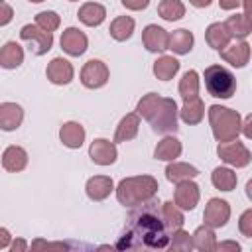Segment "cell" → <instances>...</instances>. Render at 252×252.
<instances>
[{
	"label": "cell",
	"mask_w": 252,
	"mask_h": 252,
	"mask_svg": "<svg viewBox=\"0 0 252 252\" xmlns=\"http://www.w3.org/2000/svg\"><path fill=\"white\" fill-rule=\"evenodd\" d=\"M209 122L217 142H230L240 134V114L232 108L213 104L209 108Z\"/></svg>",
	"instance_id": "277c9868"
},
{
	"label": "cell",
	"mask_w": 252,
	"mask_h": 252,
	"mask_svg": "<svg viewBox=\"0 0 252 252\" xmlns=\"http://www.w3.org/2000/svg\"><path fill=\"white\" fill-rule=\"evenodd\" d=\"M197 203H199V187H197V183H193L191 179L177 183V189H175V205L179 209L191 211V209H195Z\"/></svg>",
	"instance_id": "5bb4252c"
},
{
	"label": "cell",
	"mask_w": 252,
	"mask_h": 252,
	"mask_svg": "<svg viewBox=\"0 0 252 252\" xmlns=\"http://www.w3.org/2000/svg\"><path fill=\"white\" fill-rule=\"evenodd\" d=\"M71 2H75V0H71Z\"/></svg>",
	"instance_id": "c3c4849f"
},
{
	"label": "cell",
	"mask_w": 252,
	"mask_h": 252,
	"mask_svg": "<svg viewBox=\"0 0 252 252\" xmlns=\"http://www.w3.org/2000/svg\"><path fill=\"white\" fill-rule=\"evenodd\" d=\"M199 175V169L189 165V163H183V161H173L165 167V177L171 181V183H181V181H187V179H193Z\"/></svg>",
	"instance_id": "cb8c5ba5"
},
{
	"label": "cell",
	"mask_w": 252,
	"mask_h": 252,
	"mask_svg": "<svg viewBox=\"0 0 252 252\" xmlns=\"http://www.w3.org/2000/svg\"><path fill=\"white\" fill-rule=\"evenodd\" d=\"M205 87L217 98H230L236 91V79L226 67L211 65L205 69Z\"/></svg>",
	"instance_id": "5b68a950"
},
{
	"label": "cell",
	"mask_w": 252,
	"mask_h": 252,
	"mask_svg": "<svg viewBox=\"0 0 252 252\" xmlns=\"http://www.w3.org/2000/svg\"><path fill=\"white\" fill-rule=\"evenodd\" d=\"M12 18H14V10H12L4 0H0V26L10 24Z\"/></svg>",
	"instance_id": "f35d334b"
},
{
	"label": "cell",
	"mask_w": 252,
	"mask_h": 252,
	"mask_svg": "<svg viewBox=\"0 0 252 252\" xmlns=\"http://www.w3.org/2000/svg\"><path fill=\"white\" fill-rule=\"evenodd\" d=\"M224 26H226V30H228L230 35L240 37V39H244V37L250 33V30H252L250 18L244 16V14H234V16H230V18L224 22Z\"/></svg>",
	"instance_id": "4dcf8cb0"
},
{
	"label": "cell",
	"mask_w": 252,
	"mask_h": 252,
	"mask_svg": "<svg viewBox=\"0 0 252 252\" xmlns=\"http://www.w3.org/2000/svg\"><path fill=\"white\" fill-rule=\"evenodd\" d=\"M191 240H193V246H195V248L205 250V252H213V250L217 248L215 232H213V228L207 226V224H205V226H199V228L193 232Z\"/></svg>",
	"instance_id": "f546056e"
},
{
	"label": "cell",
	"mask_w": 252,
	"mask_h": 252,
	"mask_svg": "<svg viewBox=\"0 0 252 252\" xmlns=\"http://www.w3.org/2000/svg\"><path fill=\"white\" fill-rule=\"evenodd\" d=\"M158 181L152 175L126 177L116 187V197L124 207H136L158 193Z\"/></svg>",
	"instance_id": "3957f363"
},
{
	"label": "cell",
	"mask_w": 252,
	"mask_h": 252,
	"mask_svg": "<svg viewBox=\"0 0 252 252\" xmlns=\"http://www.w3.org/2000/svg\"><path fill=\"white\" fill-rule=\"evenodd\" d=\"M59 24H61V20L55 12H39L35 16V26H39L45 32H55L59 28Z\"/></svg>",
	"instance_id": "8d00e7d4"
},
{
	"label": "cell",
	"mask_w": 252,
	"mask_h": 252,
	"mask_svg": "<svg viewBox=\"0 0 252 252\" xmlns=\"http://www.w3.org/2000/svg\"><path fill=\"white\" fill-rule=\"evenodd\" d=\"M142 41H144L148 51H163V49H167L169 33L163 28H159L156 24H150L142 32Z\"/></svg>",
	"instance_id": "7c38bea8"
},
{
	"label": "cell",
	"mask_w": 252,
	"mask_h": 252,
	"mask_svg": "<svg viewBox=\"0 0 252 252\" xmlns=\"http://www.w3.org/2000/svg\"><path fill=\"white\" fill-rule=\"evenodd\" d=\"M59 138L67 148H81L85 142V128L79 122H65L59 130Z\"/></svg>",
	"instance_id": "d6986e66"
},
{
	"label": "cell",
	"mask_w": 252,
	"mask_h": 252,
	"mask_svg": "<svg viewBox=\"0 0 252 252\" xmlns=\"http://www.w3.org/2000/svg\"><path fill=\"white\" fill-rule=\"evenodd\" d=\"M171 250H191L193 248V240L189 236V232L177 228L171 232V242H167Z\"/></svg>",
	"instance_id": "d590c367"
},
{
	"label": "cell",
	"mask_w": 252,
	"mask_h": 252,
	"mask_svg": "<svg viewBox=\"0 0 252 252\" xmlns=\"http://www.w3.org/2000/svg\"><path fill=\"white\" fill-rule=\"evenodd\" d=\"M179 94H181L183 102L199 96V75H197V71L191 69V71H187L181 77V81H179Z\"/></svg>",
	"instance_id": "d6a6232c"
},
{
	"label": "cell",
	"mask_w": 252,
	"mask_h": 252,
	"mask_svg": "<svg viewBox=\"0 0 252 252\" xmlns=\"http://www.w3.org/2000/svg\"><path fill=\"white\" fill-rule=\"evenodd\" d=\"M28 248V244H26V240H22V238H18L14 244H12V252H22V250H26Z\"/></svg>",
	"instance_id": "f6af8a7d"
},
{
	"label": "cell",
	"mask_w": 252,
	"mask_h": 252,
	"mask_svg": "<svg viewBox=\"0 0 252 252\" xmlns=\"http://www.w3.org/2000/svg\"><path fill=\"white\" fill-rule=\"evenodd\" d=\"M219 156L222 161H226L228 165H234V167H244L250 163V152L248 148L238 142L236 138L230 140V142H220L219 144Z\"/></svg>",
	"instance_id": "52a82bcc"
},
{
	"label": "cell",
	"mask_w": 252,
	"mask_h": 252,
	"mask_svg": "<svg viewBox=\"0 0 252 252\" xmlns=\"http://www.w3.org/2000/svg\"><path fill=\"white\" fill-rule=\"evenodd\" d=\"M2 165L6 171H22L28 165V154L20 146H8L2 154Z\"/></svg>",
	"instance_id": "ac0fdd59"
},
{
	"label": "cell",
	"mask_w": 252,
	"mask_h": 252,
	"mask_svg": "<svg viewBox=\"0 0 252 252\" xmlns=\"http://www.w3.org/2000/svg\"><path fill=\"white\" fill-rule=\"evenodd\" d=\"M138 128H140V116L136 112H130L126 114L118 128H116V134H114V142H128L132 140L136 134H138Z\"/></svg>",
	"instance_id": "7402d4cb"
},
{
	"label": "cell",
	"mask_w": 252,
	"mask_h": 252,
	"mask_svg": "<svg viewBox=\"0 0 252 252\" xmlns=\"http://www.w3.org/2000/svg\"><path fill=\"white\" fill-rule=\"evenodd\" d=\"M158 14L167 20V22H175L179 18H183L185 14V6L181 0H161L158 4Z\"/></svg>",
	"instance_id": "e575fe53"
},
{
	"label": "cell",
	"mask_w": 252,
	"mask_h": 252,
	"mask_svg": "<svg viewBox=\"0 0 252 252\" xmlns=\"http://www.w3.org/2000/svg\"><path fill=\"white\" fill-rule=\"evenodd\" d=\"M10 232L6 230V228H0V248H6L8 244H10Z\"/></svg>",
	"instance_id": "ee69618b"
},
{
	"label": "cell",
	"mask_w": 252,
	"mask_h": 252,
	"mask_svg": "<svg viewBox=\"0 0 252 252\" xmlns=\"http://www.w3.org/2000/svg\"><path fill=\"white\" fill-rule=\"evenodd\" d=\"M32 248H67V244H63V242L49 244V242H43V240H35V242L32 244Z\"/></svg>",
	"instance_id": "60d3db41"
},
{
	"label": "cell",
	"mask_w": 252,
	"mask_h": 252,
	"mask_svg": "<svg viewBox=\"0 0 252 252\" xmlns=\"http://www.w3.org/2000/svg\"><path fill=\"white\" fill-rule=\"evenodd\" d=\"M87 43H89L87 35L77 28H67L61 33V47H63L65 53H69L73 57L83 55L87 51Z\"/></svg>",
	"instance_id": "8fae6325"
},
{
	"label": "cell",
	"mask_w": 252,
	"mask_h": 252,
	"mask_svg": "<svg viewBox=\"0 0 252 252\" xmlns=\"http://www.w3.org/2000/svg\"><path fill=\"white\" fill-rule=\"evenodd\" d=\"M79 20L85 24V26H98L102 24V20L106 18V10L102 4L98 2H87L79 8Z\"/></svg>",
	"instance_id": "ffe728a7"
},
{
	"label": "cell",
	"mask_w": 252,
	"mask_h": 252,
	"mask_svg": "<svg viewBox=\"0 0 252 252\" xmlns=\"http://www.w3.org/2000/svg\"><path fill=\"white\" fill-rule=\"evenodd\" d=\"M24 120V110L16 102H2L0 104V130L12 132Z\"/></svg>",
	"instance_id": "9a60e30c"
},
{
	"label": "cell",
	"mask_w": 252,
	"mask_h": 252,
	"mask_svg": "<svg viewBox=\"0 0 252 252\" xmlns=\"http://www.w3.org/2000/svg\"><path fill=\"white\" fill-rule=\"evenodd\" d=\"M20 37H22L24 41H30V43H32L30 49H32L35 55L47 53V51L51 49V45H53V35H51V32H45V30H41L39 26H32V24H28V26H24V28L20 30Z\"/></svg>",
	"instance_id": "8992f818"
},
{
	"label": "cell",
	"mask_w": 252,
	"mask_h": 252,
	"mask_svg": "<svg viewBox=\"0 0 252 252\" xmlns=\"http://www.w3.org/2000/svg\"><path fill=\"white\" fill-rule=\"evenodd\" d=\"M230 217V207L226 201L222 199H211L205 207V213H203V219H205V224L211 226V228H219V226H224L226 220Z\"/></svg>",
	"instance_id": "9c48e42d"
},
{
	"label": "cell",
	"mask_w": 252,
	"mask_h": 252,
	"mask_svg": "<svg viewBox=\"0 0 252 252\" xmlns=\"http://www.w3.org/2000/svg\"><path fill=\"white\" fill-rule=\"evenodd\" d=\"M179 156H181V142L177 138H173V136L163 138L154 150V158L156 159H163V161H173Z\"/></svg>",
	"instance_id": "603a6c76"
},
{
	"label": "cell",
	"mask_w": 252,
	"mask_h": 252,
	"mask_svg": "<svg viewBox=\"0 0 252 252\" xmlns=\"http://www.w3.org/2000/svg\"><path fill=\"white\" fill-rule=\"evenodd\" d=\"M24 61V49L16 41H8L0 49V67L4 69H16Z\"/></svg>",
	"instance_id": "484cf974"
},
{
	"label": "cell",
	"mask_w": 252,
	"mask_h": 252,
	"mask_svg": "<svg viewBox=\"0 0 252 252\" xmlns=\"http://www.w3.org/2000/svg\"><path fill=\"white\" fill-rule=\"evenodd\" d=\"M130 213L126 232L116 242V248L136 250V248H165L169 242L165 222L161 219V209L152 199L136 205Z\"/></svg>",
	"instance_id": "6da1fadb"
},
{
	"label": "cell",
	"mask_w": 252,
	"mask_h": 252,
	"mask_svg": "<svg viewBox=\"0 0 252 252\" xmlns=\"http://www.w3.org/2000/svg\"><path fill=\"white\" fill-rule=\"evenodd\" d=\"M205 37H207V43L213 47V49H222V47H226L228 45V41H230V33H228V30H226V26L224 24H220V22H215V24H211L209 28H207V32H205Z\"/></svg>",
	"instance_id": "44dd1931"
},
{
	"label": "cell",
	"mask_w": 252,
	"mask_h": 252,
	"mask_svg": "<svg viewBox=\"0 0 252 252\" xmlns=\"http://www.w3.org/2000/svg\"><path fill=\"white\" fill-rule=\"evenodd\" d=\"M238 228H240V232L244 234V236H252V211L248 209V211H244L242 213V217H240V220H238Z\"/></svg>",
	"instance_id": "74e56055"
},
{
	"label": "cell",
	"mask_w": 252,
	"mask_h": 252,
	"mask_svg": "<svg viewBox=\"0 0 252 252\" xmlns=\"http://www.w3.org/2000/svg\"><path fill=\"white\" fill-rule=\"evenodd\" d=\"M30 2H35L37 4V2H43V0H30Z\"/></svg>",
	"instance_id": "7dc6e473"
},
{
	"label": "cell",
	"mask_w": 252,
	"mask_h": 252,
	"mask_svg": "<svg viewBox=\"0 0 252 252\" xmlns=\"http://www.w3.org/2000/svg\"><path fill=\"white\" fill-rule=\"evenodd\" d=\"M193 47V33L187 32V30H175L171 35H169V41H167V49H171L173 53L177 55H185L189 53Z\"/></svg>",
	"instance_id": "4316f807"
},
{
	"label": "cell",
	"mask_w": 252,
	"mask_h": 252,
	"mask_svg": "<svg viewBox=\"0 0 252 252\" xmlns=\"http://www.w3.org/2000/svg\"><path fill=\"white\" fill-rule=\"evenodd\" d=\"M211 181L220 191H232L236 187V173L228 167H217L211 175Z\"/></svg>",
	"instance_id": "836d02e7"
},
{
	"label": "cell",
	"mask_w": 252,
	"mask_h": 252,
	"mask_svg": "<svg viewBox=\"0 0 252 252\" xmlns=\"http://www.w3.org/2000/svg\"><path fill=\"white\" fill-rule=\"evenodd\" d=\"M138 114L146 118L158 134H169L177 130V104L173 98L148 93L138 102Z\"/></svg>",
	"instance_id": "7a4b0ae2"
},
{
	"label": "cell",
	"mask_w": 252,
	"mask_h": 252,
	"mask_svg": "<svg viewBox=\"0 0 252 252\" xmlns=\"http://www.w3.org/2000/svg\"><path fill=\"white\" fill-rule=\"evenodd\" d=\"M45 73L53 85H67L73 79V65L63 57H55L49 61Z\"/></svg>",
	"instance_id": "4fadbf2b"
},
{
	"label": "cell",
	"mask_w": 252,
	"mask_h": 252,
	"mask_svg": "<svg viewBox=\"0 0 252 252\" xmlns=\"http://www.w3.org/2000/svg\"><path fill=\"white\" fill-rule=\"evenodd\" d=\"M220 57L232 67H244L250 59V45L246 41H238L220 49Z\"/></svg>",
	"instance_id": "2e32d148"
},
{
	"label": "cell",
	"mask_w": 252,
	"mask_h": 252,
	"mask_svg": "<svg viewBox=\"0 0 252 252\" xmlns=\"http://www.w3.org/2000/svg\"><path fill=\"white\" fill-rule=\"evenodd\" d=\"M179 71V61L171 55H161L156 63H154V75L161 81H169L173 79V75Z\"/></svg>",
	"instance_id": "83f0119b"
},
{
	"label": "cell",
	"mask_w": 252,
	"mask_h": 252,
	"mask_svg": "<svg viewBox=\"0 0 252 252\" xmlns=\"http://www.w3.org/2000/svg\"><path fill=\"white\" fill-rule=\"evenodd\" d=\"M179 116L185 124H199L205 116V104L199 96L191 98V100H185L183 108L179 110Z\"/></svg>",
	"instance_id": "d4e9b609"
},
{
	"label": "cell",
	"mask_w": 252,
	"mask_h": 252,
	"mask_svg": "<svg viewBox=\"0 0 252 252\" xmlns=\"http://www.w3.org/2000/svg\"><path fill=\"white\" fill-rule=\"evenodd\" d=\"M195 8H207L209 4H211V0H189Z\"/></svg>",
	"instance_id": "bcb514c9"
},
{
	"label": "cell",
	"mask_w": 252,
	"mask_h": 252,
	"mask_svg": "<svg viewBox=\"0 0 252 252\" xmlns=\"http://www.w3.org/2000/svg\"><path fill=\"white\" fill-rule=\"evenodd\" d=\"M219 6L222 10H234L236 6H240V0H219Z\"/></svg>",
	"instance_id": "7bdbcfd3"
},
{
	"label": "cell",
	"mask_w": 252,
	"mask_h": 252,
	"mask_svg": "<svg viewBox=\"0 0 252 252\" xmlns=\"http://www.w3.org/2000/svg\"><path fill=\"white\" fill-rule=\"evenodd\" d=\"M87 195L93 199V201H102V199H106L110 193H112V189H114V183H112V179L110 177H106V175H94V177H91L89 181H87Z\"/></svg>",
	"instance_id": "e0dca14e"
},
{
	"label": "cell",
	"mask_w": 252,
	"mask_h": 252,
	"mask_svg": "<svg viewBox=\"0 0 252 252\" xmlns=\"http://www.w3.org/2000/svg\"><path fill=\"white\" fill-rule=\"evenodd\" d=\"M150 4V0H122V6L128 10H144Z\"/></svg>",
	"instance_id": "ab89813d"
},
{
	"label": "cell",
	"mask_w": 252,
	"mask_h": 252,
	"mask_svg": "<svg viewBox=\"0 0 252 252\" xmlns=\"http://www.w3.org/2000/svg\"><path fill=\"white\" fill-rule=\"evenodd\" d=\"M215 250H234V252H238L240 250V244L238 242H220V244H217Z\"/></svg>",
	"instance_id": "b9f144b4"
},
{
	"label": "cell",
	"mask_w": 252,
	"mask_h": 252,
	"mask_svg": "<svg viewBox=\"0 0 252 252\" xmlns=\"http://www.w3.org/2000/svg\"><path fill=\"white\" fill-rule=\"evenodd\" d=\"M108 32L116 41H126L134 32V20L130 16H118L112 20Z\"/></svg>",
	"instance_id": "1f68e13d"
},
{
	"label": "cell",
	"mask_w": 252,
	"mask_h": 252,
	"mask_svg": "<svg viewBox=\"0 0 252 252\" xmlns=\"http://www.w3.org/2000/svg\"><path fill=\"white\" fill-rule=\"evenodd\" d=\"M161 219H163V222H165V228L171 230V232L177 230V228H181L183 222H185L183 213H181L179 207L173 205L171 201H165V203L161 205Z\"/></svg>",
	"instance_id": "f1b7e54d"
},
{
	"label": "cell",
	"mask_w": 252,
	"mask_h": 252,
	"mask_svg": "<svg viewBox=\"0 0 252 252\" xmlns=\"http://www.w3.org/2000/svg\"><path fill=\"white\" fill-rule=\"evenodd\" d=\"M108 81V67L100 59H91L81 69V83L89 89H98Z\"/></svg>",
	"instance_id": "ba28073f"
},
{
	"label": "cell",
	"mask_w": 252,
	"mask_h": 252,
	"mask_svg": "<svg viewBox=\"0 0 252 252\" xmlns=\"http://www.w3.org/2000/svg\"><path fill=\"white\" fill-rule=\"evenodd\" d=\"M89 156L98 165H110L116 161L118 152H116L114 142L104 140V138H96V140H93V144L89 148Z\"/></svg>",
	"instance_id": "30bf717a"
}]
</instances>
